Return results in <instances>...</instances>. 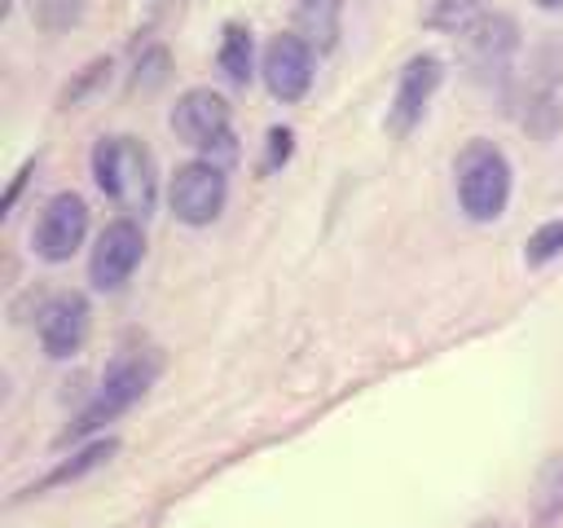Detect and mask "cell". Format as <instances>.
Segmentation results:
<instances>
[{"instance_id":"20","label":"cell","mask_w":563,"mask_h":528,"mask_svg":"<svg viewBox=\"0 0 563 528\" xmlns=\"http://www.w3.org/2000/svg\"><path fill=\"white\" fill-rule=\"evenodd\" d=\"M541 9H563V0H537Z\"/></svg>"},{"instance_id":"18","label":"cell","mask_w":563,"mask_h":528,"mask_svg":"<svg viewBox=\"0 0 563 528\" xmlns=\"http://www.w3.org/2000/svg\"><path fill=\"white\" fill-rule=\"evenodd\" d=\"M554 255H563V216H559V220H545V224L528 238V246H523V260H528L532 268L550 264Z\"/></svg>"},{"instance_id":"15","label":"cell","mask_w":563,"mask_h":528,"mask_svg":"<svg viewBox=\"0 0 563 528\" xmlns=\"http://www.w3.org/2000/svg\"><path fill=\"white\" fill-rule=\"evenodd\" d=\"M220 70H224V79L229 84H246L255 70H251V62H255V44H251V31L242 26V22H229L224 26V35H220Z\"/></svg>"},{"instance_id":"2","label":"cell","mask_w":563,"mask_h":528,"mask_svg":"<svg viewBox=\"0 0 563 528\" xmlns=\"http://www.w3.org/2000/svg\"><path fill=\"white\" fill-rule=\"evenodd\" d=\"M453 185H457V207L475 224H488L510 207V158L493 141L475 136L462 145L453 163Z\"/></svg>"},{"instance_id":"12","label":"cell","mask_w":563,"mask_h":528,"mask_svg":"<svg viewBox=\"0 0 563 528\" xmlns=\"http://www.w3.org/2000/svg\"><path fill=\"white\" fill-rule=\"evenodd\" d=\"M88 299L79 290H62V295H48L35 312V334H40V348L62 361V356H75L88 339Z\"/></svg>"},{"instance_id":"3","label":"cell","mask_w":563,"mask_h":528,"mask_svg":"<svg viewBox=\"0 0 563 528\" xmlns=\"http://www.w3.org/2000/svg\"><path fill=\"white\" fill-rule=\"evenodd\" d=\"M519 123L537 141H550L563 128V40L559 35H545L528 53V75L519 84Z\"/></svg>"},{"instance_id":"4","label":"cell","mask_w":563,"mask_h":528,"mask_svg":"<svg viewBox=\"0 0 563 528\" xmlns=\"http://www.w3.org/2000/svg\"><path fill=\"white\" fill-rule=\"evenodd\" d=\"M462 48V66L471 75V84L479 88H506L515 57H519V26L506 13H484L479 22H471L457 35Z\"/></svg>"},{"instance_id":"6","label":"cell","mask_w":563,"mask_h":528,"mask_svg":"<svg viewBox=\"0 0 563 528\" xmlns=\"http://www.w3.org/2000/svg\"><path fill=\"white\" fill-rule=\"evenodd\" d=\"M172 132L202 150L207 158L211 154H233V114H229V101L211 88H189L176 97L172 106ZM216 163V158H211Z\"/></svg>"},{"instance_id":"8","label":"cell","mask_w":563,"mask_h":528,"mask_svg":"<svg viewBox=\"0 0 563 528\" xmlns=\"http://www.w3.org/2000/svg\"><path fill=\"white\" fill-rule=\"evenodd\" d=\"M84 238H88V202L75 189L53 194L35 220V233H31L35 255L48 264H66L84 246Z\"/></svg>"},{"instance_id":"14","label":"cell","mask_w":563,"mask_h":528,"mask_svg":"<svg viewBox=\"0 0 563 528\" xmlns=\"http://www.w3.org/2000/svg\"><path fill=\"white\" fill-rule=\"evenodd\" d=\"M532 524L550 528L563 515V453H550L532 475Z\"/></svg>"},{"instance_id":"17","label":"cell","mask_w":563,"mask_h":528,"mask_svg":"<svg viewBox=\"0 0 563 528\" xmlns=\"http://www.w3.org/2000/svg\"><path fill=\"white\" fill-rule=\"evenodd\" d=\"M114 449H119V444H114L110 436H106V440H92V444H88L84 453H75V462H66V466H57V471H53V475H48V480H44L40 488H48V484H66V480H75V475H84V471H92V466H101V462H106V458H110Z\"/></svg>"},{"instance_id":"13","label":"cell","mask_w":563,"mask_h":528,"mask_svg":"<svg viewBox=\"0 0 563 528\" xmlns=\"http://www.w3.org/2000/svg\"><path fill=\"white\" fill-rule=\"evenodd\" d=\"M343 0H295V35L308 40L312 53H330L339 44Z\"/></svg>"},{"instance_id":"11","label":"cell","mask_w":563,"mask_h":528,"mask_svg":"<svg viewBox=\"0 0 563 528\" xmlns=\"http://www.w3.org/2000/svg\"><path fill=\"white\" fill-rule=\"evenodd\" d=\"M260 75H264V88L277 97V101H299L308 88H312V48L308 40H299L295 31H282L264 44V62H260Z\"/></svg>"},{"instance_id":"7","label":"cell","mask_w":563,"mask_h":528,"mask_svg":"<svg viewBox=\"0 0 563 528\" xmlns=\"http://www.w3.org/2000/svg\"><path fill=\"white\" fill-rule=\"evenodd\" d=\"M224 202H229V180H224V167L211 163V158L180 163L167 180V207L189 229L211 224L224 211Z\"/></svg>"},{"instance_id":"21","label":"cell","mask_w":563,"mask_h":528,"mask_svg":"<svg viewBox=\"0 0 563 528\" xmlns=\"http://www.w3.org/2000/svg\"><path fill=\"white\" fill-rule=\"evenodd\" d=\"M479 528H501V524H479Z\"/></svg>"},{"instance_id":"19","label":"cell","mask_w":563,"mask_h":528,"mask_svg":"<svg viewBox=\"0 0 563 528\" xmlns=\"http://www.w3.org/2000/svg\"><path fill=\"white\" fill-rule=\"evenodd\" d=\"M79 13H84V0H35V18L48 31H62V26L79 22Z\"/></svg>"},{"instance_id":"16","label":"cell","mask_w":563,"mask_h":528,"mask_svg":"<svg viewBox=\"0 0 563 528\" xmlns=\"http://www.w3.org/2000/svg\"><path fill=\"white\" fill-rule=\"evenodd\" d=\"M488 9H484V0H427V9H422V22L431 26V31H449V35H462L471 22H479Z\"/></svg>"},{"instance_id":"1","label":"cell","mask_w":563,"mask_h":528,"mask_svg":"<svg viewBox=\"0 0 563 528\" xmlns=\"http://www.w3.org/2000/svg\"><path fill=\"white\" fill-rule=\"evenodd\" d=\"M92 180L97 189L123 211V216H150L154 198H158V172H154V154L145 150V141L136 136H101L92 145Z\"/></svg>"},{"instance_id":"5","label":"cell","mask_w":563,"mask_h":528,"mask_svg":"<svg viewBox=\"0 0 563 528\" xmlns=\"http://www.w3.org/2000/svg\"><path fill=\"white\" fill-rule=\"evenodd\" d=\"M158 356L154 352H132V356H119L110 370H106V378H101V387H97V396L88 400V409L75 418V427H70V436L79 440V436H88V431H97V427H106V422H114L123 409H132L145 392H150V383L158 378Z\"/></svg>"},{"instance_id":"9","label":"cell","mask_w":563,"mask_h":528,"mask_svg":"<svg viewBox=\"0 0 563 528\" xmlns=\"http://www.w3.org/2000/svg\"><path fill=\"white\" fill-rule=\"evenodd\" d=\"M141 255H145V233H141V224H136L132 216L110 220V224L97 233L92 255H88V277H92V286H97V290H119V286L136 273Z\"/></svg>"},{"instance_id":"10","label":"cell","mask_w":563,"mask_h":528,"mask_svg":"<svg viewBox=\"0 0 563 528\" xmlns=\"http://www.w3.org/2000/svg\"><path fill=\"white\" fill-rule=\"evenodd\" d=\"M440 79H444V62H440L435 53H413V57L400 66L396 92H391V106H387V128H391L396 136H405V132H413V128L422 123V114H427V106H431Z\"/></svg>"}]
</instances>
